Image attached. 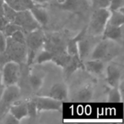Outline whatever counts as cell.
<instances>
[{
	"label": "cell",
	"instance_id": "obj_1",
	"mask_svg": "<svg viewBox=\"0 0 124 124\" xmlns=\"http://www.w3.org/2000/svg\"><path fill=\"white\" fill-rule=\"evenodd\" d=\"M121 52L122 47L119 43L110 39H102L92 49L90 54V59L100 60L105 62L120 55Z\"/></svg>",
	"mask_w": 124,
	"mask_h": 124
},
{
	"label": "cell",
	"instance_id": "obj_2",
	"mask_svg": "<svg viewBox=\"0 0 124 124\" xmlns=\"http://www.w3.org/2000/svg\"><path fill=\"white\" fill-rule=\"evenodd\" d=\"M44 39L45 33L41 28L25 34V44L27 47L26 62L28 65L34 62L37 52L43 47Z\"/></svg>",
	"mask_w": 124,
	"mask_h": 124
},
{
	"label": "cell",
	"instance_id": "obj_3",
	"mask_svg": "<svg viewBox=\"0 0 124 124\" xmlns=\"http://www.w3.org/2000/svg\"><path fill=\"white\" fill-rule=\"evenodd\" d=\"M110 11L105 8L95 9L94 11L88 27H86V33L92 36H98L102 35L105 26L108 23Z\"/></svg>",
	"mask_w": 124,
	"mask_h": 124
},
{
	"label": "cell",
	"instance_id": "obj_4",
	"mask_svg": "<svg viewBox=\"0 0 124 124\" xmlns=\"http://www.w3.org/2000/svg\"><path fill=\"white\" fill-rule=\"evenodd\" d=\"M2 54H4L7 61H14L20 65L25 63L27 60L26 44L17 42L8 36L6 49Z\"/></svg>",
	"mask_w": 124,
	"mask_h": 124
},
{
	"label": "cell",
	"instance_id": "obj_5",
	"mask_svg": "<svg viewBox=\"0 0 124 124\" xmlns=\"http://www.w3.org/2000/svg\"><path fill=\"white\" fill-rule=\"evenodd\" d=\"M0 73L2 84L5 87L17 84L20 76V65L14 61H7Z\"/></svg>",
	"mask_w": 124,
	"mask_h": 124
},
{
	"label": "cell",
	"instance_id": "obj_6",
	"mask_svg": "<svg viewBox=\"0 0 124 124\" xmlns=\"http://www.w3.org/2000/svg\"><path fill=\"white\" fill-rule=\"evenodd\" d=\"M13 23L18 25L25 34L41 27L33 17L30 10L17 12Z\"/></svg>",
	"mask_w": 124,
	"mask_h": 124
},
{
	"label": "cell",
	"instance_id": "obj_7",
	"mask_svg": "<svg viewBox=\"0 0 124 124\" xmlns=\"http://www.w3.org/2000/svg\"><path fill=\"white\" fill-rule=\"evenodd\" d=\"M66 44L62 36L57 33L45 34L43 49L51 52L54 56L66 52Z\"/></svg>",
	"mask_w": 124,
	"mask_h": 124
},
{
	"label": "cell",
	"instance_id": "obj_8",
	"mask_svg": "<svg viewBox=\"0 0 124 124\" xmlns=\"http://www.w3.org/2000/svg\"><path fill=\"white\" fill-rule=\"evenodd\" d=\"M33 100L36 104L37 113L49 110L60 111L62 109V102L54 100L49 96H39Z\"/></svg>",
	"mask_w": 124,
	"mask_h": 124
},
{
	"label": "cell",
	"instance_id": "obj_9",
	"mask_svg": "<svg viewBox=\"0 0 124 124\" xmlns=\"http://www.w3.org/2000/svg\"><path fill=\"white\" fill-rule=\"evenodd\" d=\"M20 89L17 84L4 87L0 100V105L3 110H5L7 107H10L17 102L20 99Z\"/></svg>",
	"mask_w": 124,
	"mask_h": 124
},
{
	"label": "cell",
	"instance_id": "obj_10",
	"mask_svg": "<svg viewBox=\"0 0 124 124\" xmlns=\"http://www.w3.org/2000/svg\"><path fill=\"white\" fill-rule=\"evenodd\" d=\"M122 80V70L119 65L111 63L106 68V81L111 87H117Z\"/></svg>",
	"mask_w": 124,
	"mask_h": 124
},
{
	"label": "cell",
	"instance_id": "obj_11",
	"mask_svg": "<svg viewBox=\"0 0 124 124\" xmlns=\"http://www.w3.org/2000/svg\"><path fill=\"white\" fill-rule=\"evenodd\" d=\"M94 94V89L92 84H87L81 87L78 90H77L73 97L71 98L73 102H87L92 100Z\"/></svg>",
	"mask_w": 124,
	"mask_h": 124
},
{
	"label": "cell",
	"instance_id": "obj_12",
	"mask_svg": "<svg viewBox=\"0 0 124 124\" xmlns=\"http://www.w3.org/2000/svg\"><path fill=\"white\" fill-rule=\"evenodd\" d=\"M102 36V39H110L121 44L124 39V25L114 26L107 23Z\"/></svg>",
	"mask_w": 124,
	"mask_h": 124
},
{
	"label": "cell",
	"instance_id": "obj_13",
	"mask_svg": "<svg viewBox=\"0 0 124 124\" xmlns=\"http://www.w3.org/2000/svg\"><path fill=\"white\" fill-rule=\"evenodd\" d=\"M48 96L60 102L66 100L68 97V89L67 85L64 83L54 84L49 89Z\"/></svg>",
	"mask_w": 124,
	"mask_h": 124
},
{
	"label": "cell",
	"instance_id": "obj_14",
	"mask_svg": "<svg viewBox=\"0 0 124 124\" xmlns=\"http://www.w3.org/2000/svg\"><path fill=\"white\" fill-rule=\"evenodd\" d=\"M32 15L36 19V20L39 23L41 26H45L49 23V14L46 9L38 4L30 9Z\"/></svg>",
	"mask_w": 124,
	"mask_h": 124
},
{
	"label": "cell",
	"instance_id": "obj_15",
	"mask_svg": "<svg viewBox=\"0 0 124 124\" xmlns=\"http://www.w3.org/2000/svg\"><path fill=\"white\" fill-rule=\"evenodd\" d=\"M84 66L88 72L95 75H101L105 70V62L100 60L90 59L84 62Z\"/></svg>",
	"mask_w": 124,
	"mask_h": 124
},
{
	"label": "cell",
	"instance_id": "obj_16",
	"mask_svg": "<svg viewBox=\"0 0 124 124\" xmlns=\"http://www.w3.org/2000/svg\"><path fill=\"white\" fill-rule=\"evenodd\" d=\"M4 3L11 7L17 12L30 10L35 5L36 3L32 0H4Z\"/></svg>",
	"mask_w": 124,
	"mask_h": 124
},
{
	"label": "cell",
	"instance_id": "obj_17",
	"mask_svg": "<svg viewBox=\"0 0 124 124\" xmlns=\"http://www.w3.org/2000/svg\"><path fill=\"white\" fill-rule=\"evenodd\" d=\"M9 113H10L19 122H20L21 120L28 116L26 102L12 104L9 107Z\"/></svg>",
	"mask_w": 124,
	"mask_h": 124
},
{
	"label": "cell",
	"instance_id": "obj_18",
	"mask_svg": "<svg viewBox=\"0 0 124 124\" xmlns=\"http://www.w3.org/2000/svg\"><path fill=\"white\" fill-rule=\"evenodd\" d=\"M92 50L91 41L86 37V35H84L78 41V51L80 59L84 62V60L91 54Z\"/></svg>",
	"mask_w": 124,
	"mask_h": 124
},
{
	"label": "cell",
	"instance_id": "obj_19",
	"mask_svg": "<svg viewBox=\"0 0 124 124\" xmlns=\"http://www.w3.org/2000/svg\"><path fill=\"white\" fill-rule=\"evenodd\" d=\"M81 68L84 69V62L80 59L78 56H72L69 63L67 65L65 68H63L65 76L67 78H68L74 72Z\"/></svg>",
	"mask_w": 124,
	"mask_h": 124
},
{
	"label": "cell",
	"instance_id": "obj_20",
	"mask_svg": "<svg viewBox=\"0 0 124 124\" xmlns=\"http://www.w3.org/2000/svg\"><path fill=\"white\" fill-rule=\"evenodd\" d=\"M86 28L83 29L76 37L70 39L66 44V52L70 56H78V40L86 35ZM79 57V56H78Z\"/></svg>",
	"mask_w": 124,
	"mask_h": 124
},
{
	"label": "cell",
	"instance_id": "obj_21",
	"mask_svg": "<svg viewBox=\"0 0 124 124\" xmlns=\"http://www.w3.org/2000/svg\"><path fill=\"white\" fill-rule=\"evenodd\" d=\"M124 23V8L118 10L110 11V15L108 21V24L114 26H121Z\"/></svg>",
	"mask_w": 124,
	"mask_h": 124
},
{
	"label": "cell",
	"instance_id": "obj_22",
	"mask_svg": "<svg viewBox=\"0 0 124 124\" xmlns=\"http://www.w3.org/2000/svg\"><path fill=\"white\" fill-rule=\"evenodd\" d=\"M44 77L42 75L36 73H31L28 77L29 84L32 90L34 92H38L41 89L44 84Z\"/></svg>",
	"mask_w": 124,
	"mask_h": 124
},
{
	"label": "cell",
	"instance_id": "obj_23",
	"mask_svg": "<svg viewBox=\"0 0 124 124\" xmlns=\"http://www.w3.org/2000/svg\"><path fill=\"white\" fill-rule=\"evenodd\" d=\"M17 11H15L14 9H12L11 7L7 5L6 3H4L3 4V12L2 15L4 17V18L9 22V23H13L15 20V18L17 15Z\"/></svg>",
	"mask_w": 124,
	"mask_h": 124
},
{
	"label": "cell",
	"instance_id": "obj_24",
	"mask_svg": "<svg viewBox=\"0 0 124 124\" xmlns=\"http://www.w3.org/2000/svg\"><path fill=\"white\" fill-rule=\"evenodd\" d=\"M52 58H53L52 54L49 51L42 48L41 51L38 54V55L36 54L35 60L38 64H41L48 61H52Z\"/></svg>",
	"mask_w": 124,
	"mask_h": 124
},
{
	"label": "cell",
	"instance_id": "obj_25",
	"mask_svg": "<svg viewBox=\"0 0 124 124\" xmlns=\"http://www.w3.org/2000/svg\"><path fill=\"white\" fill-rule=\"evenodd\" d=\"M112 89L108 92V101L109 102H122L123 96L121 94L117 87H111Z\"/></svg>",
	"mask_w": 124,
	"mask_h": 124
},
{
	"label": "cell",
	"instance_id": "obj_26",
	"mask_svg": "<svg viewBox=\"0 0 124 124\" xmlns=\"http://www.w3.org/2000/svg\"><path fill=\"white\" fill-rule=\"evenodd\" d=\"M9 37L17 42L25 44V33L21 29H18L15 31Z\"/></svg>",
	"mask_w": 124,
	"mask_h": 124
},
{
	"label": "cell",
	"instance_id": "obj_27",
	"mask_svg": "<svg viewBox=\"0 0 124 124\" xmlns=\"http://www.w3.org/2000/svg\"><path fill=\"white\" fill-rule=\"evenodd\" d=\"M18 29H21V28L18 25L15 24L14 23H8L3 32H4V35L7 37H8V36H10L15 31H16Z\"/></svg>",
	"mask_w": 124,
	"mask_h": 124
},
{
	"label": "cell",
	"instance_id": "obj_28",
	"mask_svg": "<svg viewBox=\"0 0 124 124\" xmlns=\"http://www.w3.org/2000/svg\"><path fill=\"white\" fill-rule=\"evenodd\" d=\"M27 104V108H28V114L30 117H35L38 113L36 110V107L34 100L32 99L29 101L26 102Z\"/></svg>",
	"mask_w": 124,
	"mask_h": 124
},
{
	"label": "cell",
	"instance_id": "obj_29",
	"mask_svg": "<svg viewBox=\"0 0 124 124\" xmlns=\"http://www.w3.org/2000/svg\"><path fill=\"white\" fill-rule=\"evenodd\" d=\"M124 7V0H110L108 9L110 11L118 10Z\"/></svg>",
	"mask_w": 124,
	"mask_h": 124
},
{
	"label": "cell",
	"instance_id": "obj_30",
	"mask_svg": "<svg viewBox=\"0 0 124 124\" xmlns=\"http://www.w3.org/2000/svg\"><path fill=\"white\" fill-rule=\"evenodd\" d=\"M110 0H92V4L94 9L105 8L108 9Z\"/></svg>",
	"mask_w": 124,
	"mask_h": 124
},
{
	"label": "cell",
	"instance_id": "obj_31",
	"mask_svg": "<svg viewBox=\"0 0 124 124\" xmlns=\"http://www.w3.org/2000/svg\"><path fill=\"white\" fill-rule=\"evenodd\" d=\"M7 46V36L3 31H0V54H2L6 49Z\"/></svg>",
	"mask_w": 124,
	"mask_h": 124
},
{
	"label": "cell",
	"instance_id": "obj_32",
	"mask_svg": "<svg viewBox=\"0 0 124 124\" xmlns=\"http://www.w3.org/2000/svg\"><path fill=\"white\" fill-rule=\"evenodd\" d=\"M4 124H19L20 122L10 113H8V114L7 115V116L5 117L4 118Z\"/></svg>",
	"mask_w": 124,
	"mask_h": 124
},
{
	"label": "cell",
	"instance_id": "obj_33",
	"mask_svg": "<svg viewBox=\"0 0 124 124\" xmlns=\"http://www.w3.org/2000/svg\"><path fill=\"white\" fill-rule=\"evenodd\" d=\"M9 22L4 18V17L2 15H0V31H4L7 24Z\"/></svg>",
	"mask_w": 124,
	"mask_h": 124
},
{
	"label": "cell",
	"instance_id": "obj_34",
	"mask_svg": "<svg viewBox=\"0 0 124 124\" xmlns=\"http://www.w3.org/2000/svg\"><path fill=\"white\" fill-rule=\"evenodd\" d=\"M4 87H5V86L3 85L2 81H1V73H0V100H1V97L3 91H4Z\"/></svg>",
	"mask_w": 124,
	"mask_h": 124
},
{
	"label": "cell",
	"instance_id": "obj_35",
	"mask_svg": "<svg viewBox=\"0 0 124 124\" xmlns=\"http://www.w3.org/2000/svg\"><path fill=\"white\" fill-rule=\"evenodd\" d=\"M34 1L36 4H42V3H46L49 1H52V0H32Z\"/></svg>",
	"mask_w": 124,
	"mask_h": 124
},
{
	"label": "cell",
	"instance_id": "obj_36",
	"mask_svg": "<svg viewBox=\"0 0 124 124\" xmlns=\"http://www.w3.org/2000/svg\"><path fill=\"white\" fill-rule=\"evenodd\" d=\"M4 3V0H0V15H2L3 12V4Z\"/></svg>",
	"mask_w": 124,
	"mask_h": 124
}]
</instances>
